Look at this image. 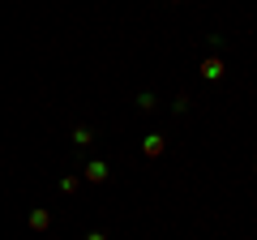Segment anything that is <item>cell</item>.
Returning <instances> with one entry per match:
<instances>
[{"mask_svg":"<svg viewBox=\"0 0 257 240\" xmlns=\"http://www.w3.org/2000/svg\"><path fill=\"white\" fill-rule=\"evenodd\" d=\"M107 163H103V159H94V163H86V180H90V185H103V180H107Z\"/></svg>","mask_w":257,"mask_h":240,"instance_id":"1","label":"cell"},{"mask_svg":"<svg viewBox=\"0 0 257 240\" xmlns=\"http://www.w3.org/2000/svg\"><path fill=\"white\" fill-rule=\"evenodd\" d=\"M202 77H210V82H214V77H223V60H219V56L202 60Z\"/></svg>","mask_w":257,"mask_h":240,"instance_id":"2","label":"cell"},{"mask_svg":"<svg viewBox=\"0 0 257 240\" xmlns=\"http://www.w3.org/2000/svg\"><path fill=\"white\" fill-rule=\"evenodd\" d=\"M30 227H35V231H47V227H52V214H47V210H30Z\"/></svg>","mask_w":257,"mask_h":240,"instance_id":"3","label":"cell"},{"mask_svg":"<svg viewBox=\"0 0 257 240\" xmlns=\"http://www.w3.org/2000/svg\"><path fill=\"white\" fill-rule=\"evenodd\" d=\"M146 155H150V159L163 155V138H159V133H150V138H146Z\"/></svg>","mask_w":257,"mask_h":240,"instance_id":"4","label":"cell"},{"mask_svg":"<svg viewBox=\"0 0 257 240\" xmlns=\"http://www.w3.org/2000/svg\"><path fill=\"white\" fill-rule=\"evenodd\" d=\"M73 142H77V146H90V142H94V133L86 129V125H77V129H73Z\"/></svg>","mask_w":257,"mask_h":240,"instance_id":"5","label":"cell"},{"mask_svg":"<svg viewBox=\"0 0 257 240\" xmlns=\"http://www.w3.org/2000/svg\"><path fill=\"white\" fill-rule=\"evenodd\" d=\"M138 107H142V111H155V94H150V90L138 94Z\"/></svg>","mask_w":257,"mask_h":240,"instance_id":"6","label":"cell"},{"mask_svg":"<svg viewBox=\"0 0 257 240\" xmlns=\"http://www.w3.org/2000/svg\"><path fill=\"white\" fill-rule=\"evenodd\" d=\"M86 240H107V236H103V231H90V236H86Z\"/></svg>","mask_w":257,"mask_h":240,"instance_id":"7","label":"cell"},{"mask_svg":"<svg viewBox=\"0 0 257 240\" xmlns=\"http://www.w3.org/2000/svg\"><path fill=\"white\" fill-rule=\"evenodd\" d=\"M167 5H180V0H167Z\"/></svg>","mask_w":257,"mask_h":240,"instance_id":"8","label":"cell"}]
</instances>
